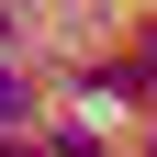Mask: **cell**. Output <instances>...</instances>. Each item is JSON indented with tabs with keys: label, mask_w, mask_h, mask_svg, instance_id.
<instances>
[{
	"label": "cell",
	"mask_w": 157,
	"mask_h": 157,
	"mask_svg": "<svg viewBox=\"0 0 157 157\" xmlns=\"http://www.w3.org/2000/svg\"><path fill=\"white\" fill-rule=\"evenodd\" d=\"M23 112H34V78H23V67H0V135L23 124Z\"/></svg>",
	"instance_id": "1"
},
{
	"label": "cell",
	"mask_w": 157,
	"mask_h": 157,
	"mask_svg": "<svg viewBox=\"0 0 157 157\" xmlns=\"http://www.w3.org/2000/svg\"><path fill=\"white\" fill-rule=\"evenodd\" d=\"M124 90H157V34H146V56L124 67Z\"/></svg>",
	"instance_id": "2"
},
{
	"label": "cell",
	"mask_w": 157,
	"mask_h": 157,
	"mask_svg": "<svg viewBox=\"0 0 157 157\" xmlns=\"http://www.w3.org/2000/svg\"><path fill=\"white\" fill-rule=\"evenodd\" d=\"M11 34H23V0H0V45H11Z\"/></svg>",
	"instance_id": "3"
},
{
	"label": "cell",
	"mask_w": 157,
	"mask_h": 157,
	"mask_svg": "<svg viewBox=\"0 0 157 157\" xmlns=\"http://www.w3.org/2000/svg\"><path fill=\"white\" fill-rule=\"evenodd\" d=\"M0 157H45V146H0Z\"/></svg>",
	"instance_id": "4"
}]
</instances>
